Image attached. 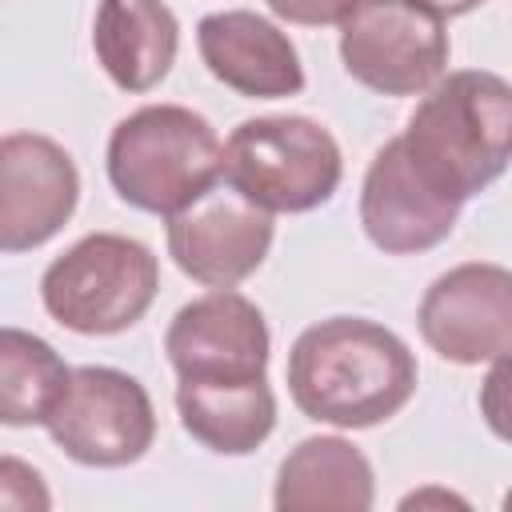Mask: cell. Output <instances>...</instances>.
<instances>
[{"label": "cell", "mask_w": 512, "mask_h": 512, "mask_svg": "<svg viewBox=\"0 0 512 512\" xmlns=\"http://www.w3.org/2000/svg\"><path fill=\"white\" fill-rule=\"evenodd\" d=\"M4 508H16V512H48L52 508V492H48L44 476L20 456H0V512Z\"/></svg>", "instance_id": "cell-18"}, {"label": "cell", "mask_w": 512, "mask_h": 512, "mask_svg": "<svg viewBox=\"0 0 512 512\" xmlns=\"http://www.w3.org/2000/svg\"><path fill=\"white\" fill-rule=\"evenodd\" d=\"M504 372H508V356L492 360V372H488L484 392H480V408H484V416H488V424H492V432H496V436H508V428H504V404H500Z\"/></svg>", "instance_id": "cell-20"}, {"label": "cell", "mask_w": 512, "mask_h": 512, "mask_svg": "<svg viewBox=\"0 0 512 512\" xmlns=\"http://www.w3.org/2000/svg\"><path fill=\"white\" fill-rule=\"evenodd\" d=\"M272 212L256 208L228 184H212L200 200L168 216V256L204 288L244 284L272 248Z\"/></svg>", "instance_id": "cell-9"}, {"label": "cell", "mask_w": 512, "mask_h": 512, "mask_svg": "<svg viewBox=\"0 0 512 512\" xmlns=\"http://www.w3.org/2000/svg\"><path fill=\"white\" fill-rule=\"evenodd\" d=\"M420 504H456V508H468L460 496H452V492H436V488H428V492H412V496L400 500V508H420Z\"/></svg>", "instance_id": "cell-22"}, {"label": "cell", "mask_w": 512, "mask_h": 512, "mask_svg": "<svg viewBox=\"0 0 512 512\" xmlns=\"http://www.w3.org/2000/svg\"><path fill=\"white\" fill-rule=\"evenodd\" d=\"M336 136L308 116H256L220 144V180L264 212H312L340 188Z\"/></svg>", "instance_id": "cell-4"}, {"label": "cell", "mask_w": 512, "mask_h": 512, "mask_svg": "<svg viewBox=\"0 0 512 512\" xmlns=\"http://www.w3.org/2000/svg\"><path fill=\"white\" fill-rule=\"evenodd\" d=\"M64 356L36 332L0 328V428L44 424L68 384Z\"/></svg>", "instance_id": "cell-17"}, {"label": "cell", "mask_w": 512, "mask_h": 512, "mask_svg": "<svg viewBox=\"0 0 512 512\" xmlns=\"http://www.w3.org/2000/svg\"><path fill=\"white\" fill-rule=\"evenodd\" d=\"M164 352L176 380H256L268 372L272 336L248 296L212 288L172 316Z\"/></svg>", "instance_id": "cell-11"}, {"label": "cell", "mask_w": 512, "mask_h": 512, "mask_svg": "<svg viewBox=\"0 0 512 512\" xmlns=\"http://www.w3.org/2000/svg\"><path fill=\"white\" fill-rule=\"evenodd\" d=\"M440 20H452V16H468V12H476L480 4H488V0H424Z\"/></svg>", "instance_id": "cell-21"}, {"label": "cell", "mask_w": 512, "mask_h": 512, "mask_svg": "<svg viewBox=\"0 0 512 512\" xmlns=\"http://www.w3.org/2000/svg\"><path fill=\"white\" fill-rule=\"evenodd\" d=\"M44 428L52 444L84 468H128L156 440V408L136 376L84 364L68 372Z\"/></svg>", "instance_id": "cell-6"}, {"label": "cell", "mask_w": 512, "mask_h": 512, "mask_svg": "<svg viewBox=\"0 0 512 512\" xmlns=\"http://www.w3.org/2000/svg\"><path fill=\"white\" fill-rule=\"evenodd\" d=\"M424 344L460 368L492 364L512 348V272L492 260H468L440 272L416 308Z\"/></svg>", "instance_id": "cell-8"}, {"label": "cell", "mask_w": 512, "mask_h": 512, "mask_svg": "<svg viewBox=\"0 0 512 512\" xmlns=\"http://www.w3.org/2000/svg\"><path fill=\"white\" fill-rule=\"evenodd\" d=\"M360 0H268V8L288 20V24H300V28H328V24H340Z\"/></svg>", "instance_id": "cell-19"}, {"label": "cell", "mask_w": 512, "mask_h": 512, "mask_svg": "<svg viewBox=\"0 0 512 512\" xmlns=\"http://www.w3.org/2000/svg\"><path fill=\"white\" fill-rule=\"evenodd\" d=\"M104 168L128 208L172 216L220 184V136L184 104H144L116 120Z\"/></svg>", "instance_id": "cell-3"}, {"label": "cell", "mask_w": 512, "mask_h": 512, "mask_svg": "<svg viewBox=\"0 0 512 512\" xmlns=\"http://www.w3.org/2000/svg\"><path fill=\"white\" fill-rule=\"evenodd\" d=\"M80 204L76 160L40 132L0 136V252L48 244Z\"/></svg>", "instance_id": "cell-10"}, {"label": "cell", "mask_w": 512, "mask_h": 512, "mask_svg": "<svg viewBox=\"0 0 512 512\" xmlns=\"http://www.w3.org/2000/svg\"><path fill=\"white\" fill-rule=\"evenodd\" d=\"M160 292L148 244L120 232H88L40 276L44 312L76 336H116L144 320Z\"/></svg>", "instance_id": "cell-5"}, {"label": "cell", "mask_w": 512, "mask_h": 512, "mask_svg": "<svg viewBox=\"0 0 512 512\" xmlns=\"http://www.w3.org/2000/svg\"><path fill=\"white\" fill-rule=\"evenodd\" d=\"M372 504V464L344 436H308L276 468L272 508L280 512H368Z\"/></svg>", "instance_id": "cell-15"}, {"label": "cell", "mask_w": 512, "mask_h": 512, "mask_svg": "<svg viewBox=\"0 0 512 512\" xmlns=\"http://www.w3.org/2000/svg\"><path fill=\"white\" fill-rule=\"evenodd\" d=\"M92 52L120 92H152L180 52L176 12L164 0H100Z\"/></svg>", "instance_id": "cell-14"}, {"label": "cell", "mask_w": 512, "mask_h": 512, "mask_svg": "<svg viewBox=\"0 0 512 512\" xmlns=\"http://www.w3.org/2000/svg\"><path fill=\"white\" fill-rule=\"evenodd\" d=\"M340 60L380 96H424L448 72V32L424 0H360L340 20Z\"/></svg>", "instance_id": "cell-7"}, {"label": "cell", "mask_w": 512, "mask_h": 512, "mask_svg": "<svg viewBox=\"0 0 512 512\" xmlns=\"http://www.w3.org/2000/svg\"><path fill=\"white\" fill-rule=\"evenodd\" d=\"M180 428L216 456H248L276 428L268 376L256 380H176Z\"/></svg>", "instance_id": "cell-16"}, {"label": "cell", "mask_w": 512, "mask_h": 512, "mask_svg": "<svg viewBox=\"0 0 512 512\" xmlns=\"http://www.w3.org/2000/svg\"><path fill=\"white\" fill-rule=\"evenodd\" d=\"M460 200L432 188L392 136L368 164L360 184V228L388 256H416L444 244L460 220Z\"/></svg>", "instance_id": "cell-12"}, {"label": "cell", "mask_w": 512, "mask_h": 512, "mask_svg": "<svg viewBox=\"0 0 512 512\" xmlns=\"http://www.w3.org/2000/svg\"><path fill=\"white\" fill-rule=\"evenodd\" d=\"M196 48L204 68L248 100H284L304 92V64L280 24L260 12L228 8L208 12L196 24Z\"/></svg>", "instance_id": "cell-13"}, {"label": "cell", "mask_w": 512, "mask_h": 512, "mask_svg": "<svg viewBox=\"0 0 512 512\" xmlns=\"http://www.w3.org/2000/svg\"><path fill=\"white\" fill-rule=\"evenodd\" d=\"M400 144L416 172L452 200L496 184L512 152V88L500 72H444L416 104Z\"/></svg>", "instance_id": "cell-2"}, {"label": "cell", "mask_w": 512, "mask_h": 512, "mask_svg": "<svg viewBox=\"0 0 512 512\" xmlns=\"http://www.w3.org/2000/svg\"><path fill=\"white\" fill-rule=\"evenodd\" d=\"M284 376L308 420L360 432L392 420L416 396L420 368L392 328L364 316H328L296 336Z\"/></svg>", "instance_id": "cell-1"}]
</instances>
